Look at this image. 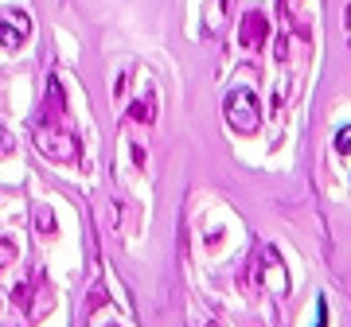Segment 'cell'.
Masks as SVG:
<instances>
[{
    "label": "cell",
    "instance_id": "8fae6325",
    "mask_svg": "<svg viewBox=\"0 0 351 327\" xmlns=\"http://www.w3.org/2000/svg\"><path fill=\"white\" fill-rule=\"evenodd\" d=\"M211 327H215V324H211Z\"/></svg>",
    "mask_w": 351,
    "mask_h": 327
},
{
    "label": "cell",
    "instance_id": "3957f363",
    "mask_svg": "<svg viewBox=\"0 0 351 327\" xmlns=\"http://www.w3.org/2000/svg\"><path fill=\"white\" fill-rule=\"evenodd\" d=\"M239 39L246 51H262L269 43V16L265 12H246L239 24Z\"/></svg>",
    "mask_w": 351,
    "mask_h": 327
},
{
    "label": "cell",
    "instance_id": "30bf717a",
    "mask_svg": "<svg viewBox=\"0 0 351 327\" xmlns=\"http://www.w3.org/2000/svg\"><path fill=\"white\" fill-rule=\"evenodd\" d=\"M316 327H328V300H316Z\"/></svg>",
    "mask_w": 351,
    "mask_h": 327
},
{
    "label": "cell",
    "instance_id": "5b68a950",
    "mask_svg": "<svg viewBox=\"0 0 351 327\" xmlns=\"http://www.w3.org/2000/svg\"><path fill=\"white\" fill-rule=\"evenodd\" d=\"M152 105H156V101L152 98H141V101H133V105H129V117H133V121H141V125H152Z\"/></svg>",
    "mask_w": 351,
    "mask_h": 327
},
{
    "label": "cell",
    "instance_id": "9c48e42d",
    "mask_svg": "<svg viewBox=\"0 0 351 327\" xmlns=\"http://www.w3.org/2000/svg\"><path fill=\"white\" fill-rule=\"evenodd\" d=\"M39 230H43L47 238H51V234H55V218H51L47 211H39Z\"/></svg>",
    "mask_w": 351,
    "mask_h": 327
},
{
    "label": "cell",
    "instance_id": "52a82bcc",
    "mask_svg": "<svg viewBox=\"0 0 351 327\" xmlns=\"http://www.w3.org/2000/svg\"><path fill=\"white\" fill-rule=\"evenodd\" d=\"M12 148H16V140H12V133L0 125V156H12Z\"/></svg>",
    "mask_w": 351,
    "mask_h": 327
},
{
    "label": "cell",
    "instance_id": "7a4b0ae2",
    "mask_svg": "<svg viewBox=\"0 0 351 327\" xmlns=\"http://www.w3.org/2000/svg\"><path fill=\"white\" fill-rule=\"evenodd\" d=\"M36 148L55 164H75L78 160V140L75 133H66L59 121H39L36 125Z\"/></svg>",
    "mask_w": 351,
    "mask_h": 327
},
{
    "label": "cell",
    "instance_id": "6da1fadb",
    "mask_svg": "<svg viewBox=\"0 0 351 327\" xmlns=\"http://www.w3.org/2000/svg\"><path fill=\"white\" fill-rule=\"evenodd\" d=\"M223 114H226V125L234 129L239 137H254L262 129V105H258V94L254 90H230L223 101Z\"/></svg>",
    "mask_w": 351,
    "mask_h": 327
},
{
    "label": "cell",
    "instance_id": "277c9868",
    "mask_svg": "<svg viewBox=\"0 0 351 327\" xmlns=\"http://www.w3.org/2000/svg\"><path fill=\"white\" fill-rule=\"evenodd\" d=\"M32 31V20L24 12H0V47H20Z\"/></svg>",
    "mask_w": 351,
    "mask_h": 327
},
{
    "label": "cell",
    "instance_id": "8992f818",
    "mask_svg": "<svg viewBox=\"0 0 351 327\" xmlns=\"http://www.w3.org/2000/svg\"><path fill=\"white\" fill-rule=\"evenodd\" d=\"M336 148L343 152V156H351V125H343V129L336 133Z\"/></svg>",
    "mask_w": 351,
    "mask_h": 327
},
{
    "label": "cell",
    "instance_id": "ba28073f",
    "mask_svg": "<svg viewBox=\"0 0 351 327\" xmlns=\"http://www.w3.org/2000/svg\"><path fill=\"white\" fill-rule=\"evenodd\" d=\"M12 257H16V246H12V241H0V269L12 261Z\"/></svg>",
    "mask_w": 351,
    "mask_h": 327
}]
</instances>
